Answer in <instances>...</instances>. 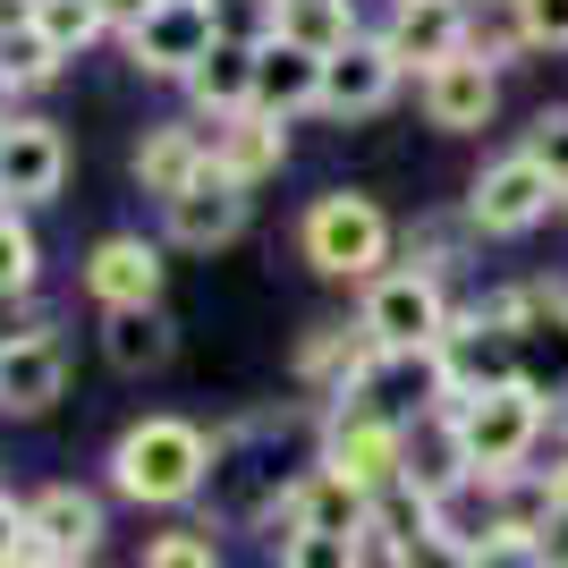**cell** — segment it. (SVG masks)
Returning <instances> with one entry per match:
<instances>
[{"label":"cell","mask_w":568,"mask_h":568,"mask_svg":"<svg viewBox=\"0 0 568 568\" xmlns=\"http://www.w3.org/2000/svg\"><path fill=\"white\" fill-rule=\"evenodd\" d=\"M526 51H568V0H518Z\"/></svg>","instance_id":"4dcf8cb0"},{"label":"cell","mask_w":568,"mask_h":568,"mask_svg":"<svg viewBox=\"0 0 568 568\" xmlns=\"http://www.w3.org/2000/svg\"><path fill=\"white\" fill-rule=\"evenodd\" d=\"M18 551H26V500L0 493V568H18Z\"/></svg>","instance_id":"d6a6232c"},{"label":"cell","mask_w":568,"mask_h":568,"mask_svg":"<svg viewBox=\"0 0 568 568\" xmlns=\"http://www.w3.org/2000/svg\"><path fill=\"white\" fill-rule=\"evenodd\" d=\"M407 458V425L382 416L374 399H332L323 407V467L348 475L356 493H390Z\"/></svg>","instance_id":"5b68a950"},{"label":"cell","mask_w":568,"mask_h":568,"mask_svg":"<svg viewBox=\"0 0 568 568\" xmlns=\"http://www.w3.org/2000/svg\"><path fill=\"white\" fill-rule=\"evenodd\" d=\"M433 356H442V390H450V407H467V399H484V390H509V382H526L518 339L500 332V323H484V314L450 323Z\"/></svg>","instance_id":"30bf717a"},{"label":"cell","mask_w":568,"mask_h":568,"mask_svg":"<svg viewBox=\"0 0 568 568\" xmlns=\"http://www.w3.org/2000/svg\"><path fill=\"white\" fill-rule=\"evenodd\" d=\"M170 221V246H187V255H221L237 230H246V187H230L221 170H204L179 204H162Z\"/></svg>","instance_id":"e0dca14e"},{"label":"cell","mask_w":568,"mask_h":568,"mask_svg":"<svg viewBox=\"0 0 568 568\" xmlns=\"http://www.w3.org/2000/svg\"><path fill=\"white\" fill-rule=\"evenodd\" d=\"M399 77L407 69L382 51V34H356L339 60H323V102H314V111L323 119H374L382 102L399 94Z\"/></svg>","instance_id":"5bb4252c"},{"label":"cell","mask_w":568,"mask_h":568,"mask_svg":"<svg viewBox=\"0 0 568 568\" xmlns=\"http://www.w3.org/2000/svg\"><path fill=\"white\" fill-rule=\"evenodd\" d=\"M144 9H153V0H102V18H111V34H128V26H136Z\"/></svg>","instance_id":"836d02e7"},{"label":"cell","mask_w":568,"mask_h":568,"mask_svg":"<svg viewBox=\"0 0 568 568\" xmlns=\"http://www.w3.org/2000/svg\"><path fill=\"white\" fill-rule=\"evenodd\" d=\"M119 43H128V69L136 77H179L187 85L195 60L221 43V0H153Z\"/></svg>","instance_id":"8992f818"},{"label":"cell","mask_w":568,"mask_h":568,"mask_svg":"<svg viewBox=\"0 0 568 568\" xmlns=\"http://www.w3.org/2000/svg\"><path fill=\"white\" fill-rule=\"evenodd\" d=\"M221 442L187 416H136V425L111 442V493L136 500V509H179L213 484Z\"/></svg>","instance_id":"6da1fadb"},{"label":"cell","mask_w":568,"mask_h":568,"mask_svg":"<svg viewBox=\"0 0 568 568\" xmlns=\"http://www.w3.org/2000/svg\"><path fill=\"white\" fill-rule=\"evenodd\" d=\"M34 26V0H0V34H26Z\"/></svg>","instance_id":"e575fe53"},{"label":"cell","mask_w":568,"mask_h":568,"mask_svg":"<svg viewBox=\"0 0 568 568\" xmlns=\"http://www.w3.org/2000/svg\"><path fill=\"white\" fill-rule=\"evenodd\" d=\"M0 213H9V204H0Z\"/></svg>","instance_id":"f35d334b"},{"label":"cell","mask_w":568,"mask_h":568,"mask_svg":"<svg viewBox=\"0 0 568 568\" xmlns=\"http://www.w3.org/2000/svg\"><path fill=\"white\" fill-rule=\"evenodd\" d=\"M390 568H475V544H458L450 526L433 518L425 535H416V544H399V551H390Z\"/></svg>","instance_id":"f1b7e54d"},{"label":"cell","mask_w":568,"mask_h":568,"mask_svg":"<svg viewBox=\"0 0 568 568\" xmlns=\"http://www.w3.org/2000/svg\"><path fill=\"white\" fill-rule=\"evenodd\" d=\"M544 475H551V500H560V518H568V450H560V458H551V467H544Z\"/></svg>","instance_id":"d590c367"},{"label":"cell","mask_w":568,"mask_h":568,"mask_svg":"<svg viewBox=\"0 0 568 568\" xmlns=\"http://www.w3.org/2000/svg\"><path fill=\"white\" fill-rule=\"evenodd\" d=\"M416 94H425V119L442 128V136H475V128H493V111H500V69L450 60V69H433Z\"/></svg>","instance_id":"ac0fdd59"},{"label":"cell","mask_w":568,"mask_h":568,"mask_svg":"<svg viewBox=\"0 0 568 568\" xmlns=\"http://www.w3.org/2000/svg\"><path fill=\"white\" fill-rule=\"evenodd\" d=\"M34 34H43L60 60H77L85 43L111 34V18H102V0H34Z\"/></svg>","instance_id":"cb8c5ba5"},{"label":"cell","mask_w":568,"mask_h":568,"mask_svg":"<svg viewBox=\"0 0 568 568\" xmlns=\"http://www.w3.org/2000/svg\"><path fill=\"white\" fill-rule=\"evenodd\" d=\"M170 356H179V323H170L162 306H136V314H102V365L128 382L162 374Z\"/></svg>","instance_id":"ffe728a7"},{"label":"cell","mask_w":568,"mask_h":568,"mask_svg":"<svg viewBox=\"0 0 568 568\" xmlns=\"http://www.w3.org/2000/svg\"><path fill=\"white\" fill-rule=\"evenodd\" d=\"M281 43L314 51V60H339L356 43V0H281Z\"/></svg>","instance_id":"603a6c76"},{"label":"cell","mask_w":568,"mask_h":568,"mask_svg":"<svg viewBox=\"0 0 568 568\" xmlns=\"http://www.w3.org/2000/svg\"><path fill=\"white\" fill-rule=\"evenodd\" d=\"M136 568H221V544H213V526H162Z\"/></svg>","instance_id":"4316f807"},{"label":"cell","mask_w":568,"mask_h":568,"mask_svg":"<svg viewBox=\"0 0 568 568\" xmlns=\"http://www.w3.org/2000/svg\"><path fill=\"white\" fill-rule=\"evenodd\" d=\"M213 170L230 179V187H246L255 195L263 179H281V162H288V119H272V111H237V119H213Z\"/></svg>","instance_id":"2e32d148"},{"label":"cell","mask_w":568,"mask_h":568,"mask_svg":"<svg viewBox=\"0 0 568 568\" xmlns=\"http://www.w3.org/2000/svg\"><path fill=\"white\" fill-rule=\"evenodd\" d=\"M484 493V544H535L544 551V535L560 526V500H551V475H500V484H475Z\"/></svg>","instance_id":"d6986e66"},{"label":"cell","mask_w":568,"mask_h":568,"mask_svg":"<svg viewBox=\"0 0 568 568\" xmlns=\"http://www.w3.org/2000/svg\"><path fill=\"white\" fill-rule=\"evenodd\" d=\"M60 187H69V136L51 119L9 111L0 119V204L9 213H43V204H60Z\"/></svg>","instance_id":"ba28073f"},{"label":"cell","mask_w":568,"mask_h":568,"mask_svg":"<svg viewBox=\"0 0 568 568\" xmlns=\"http://www.w3.org/2000/svg\"><path fill=\"white\" fill-rule=\"evenodd\" d=\"M551 204H560V179H551L544 162H526V153H500V162L475 170V187H467V230L526 237V230L551 221Z\"/></svg>","instance_id":"52a82bcc"},{"label":"cell","mask_w":568,"mask_h":568,"mask_svg":"<svg viewBox=\"0 0 568 568\" xmlns=\"http://www.w3.org/2000/svg\"><path fill=\"white\" fill-rule=\"evenodd\" d=\"M43 281V246L26 230V213H0V306H26Z\"/></svg>","instance_id":"484cf974"},{"label":"cell","mask_w":568,"mask_h":568,"mask_svg":"<svg viewBox=\"0 0 568 568\" xmlns=\"http://www.w3.org/2000/svg\"><path fill=\"white\" fill-rule=\"evenodd\" d=\"M560 407H568V399H560Z\"/></svg>","instance_id":"ab89813d"},{"label":"cell","mask_w":568,"mask_h":568,"mask_svg":"<svg viewBox=\"0 0 568 568\" xmlns=\"http://www.w3.org/2000/svg\"><path fill=\"white\" fill-rule=\"evenodd\" d=\"M382 51H390L399 69H416V85H425L433 69L467 60V0H390Z\"/></svg>","instance_id":"8fae6325"},{"label":"cell","mask_w":568,"mask_h":568,"mask_svg":"<svg viewBox=\"0 0 568 568\" xmlns=\"http://www.w3.org/2000/svg\"><path fill=\"white\" fill-rule=\"evenodd\" d=\"M26 535H34L51 560L85 568L102 551V535H111V518H102V500L85 493V484H43V493H26Z\"/></svg>","instance_id":"4fadbf2b"},{"label":"cell","mask_w":568,"mask_h":568,"mask_svg":"<svg viewBox=\"0 0 568 568\" xmlns=\"http://www.w3.org/2000/svg\"><path fill=\"white\" fill-rule=\"evenodd\" d=\"M187 102H195L204 119H237V111H255V43H230V34H221V43L195 60Z\"/></svg>","instance_id":"44dd1931"},{"label":"cell","mask_w":568,"mask_h":568,"mask_svg":"<svg viewBox=\"0 0 568 568\" xmlns=\"http://www.w3.org/2000/svg\"><path fill=\"white\" fill-rule=\"evenodd\" d=\"M560 204H568V187H560Z\"/></svg>","instance_id":"74e56055"},{"label":"cell","mask_w":568,"mask_h":568,"mask_svg":"<svg viewBox=\"0 0 568 568\" xmlns=\"http://www.w3.org/2000/svg\"><path fill=\"white\" fill-rule=\"evenodd\" d=\"M281 551V568H365V535H288V544H272Z\"/></svg>","instance_id":"83f0119b"},{"label":"cell","mask_w":568,"mask_h":568,"mask_svg":"<svg viewBox=\"0 0 568 568\" xmlns=\"http://www.w3.org/2000/svg\"><path fill=\"white\" fill-rule=\"evenodd\" d=\"M475 568H551V551H535V544H475Z\"/></svg>","instance_id":"1f68e13d"},{"label":"cell","mask_w":568,"mask_h":568,"mask_svg":"<svg viewBox=\"0 0 568 568\" xmlns=\"http://www.w3.org/2000/svg\"><path fill=\"white\" fill-rule=\"evenodd\" d=\"M450 288H442V272L433 263H399V272H382V281H365V314H356V332L374 339V348L407 356V348H442V332H450Z\"/></svg>","instance_id":"277c9868"},{"label":"cell","mask_w":568,"mask_h":568,"mask_svg":"<svg viewBox=\"0 0 568 568\" xmlns=\"http://www.w3.org/2000/svg\"><path fill=\"white\" fill-rule=\"evenodd\" d=\"M297 246H306V263L323 281H382V263H390V213L356 187H332V195L306 204Z\"/></svg>","instance_id":"7a4b0ae2"},{"label":"cell","mask_w":568,"mask_h":568,"mask_svg":"<svg viewBox=\"0 0 568 568\" xmlns=\"http://www.w3.org/2000/svg\"><path fill=\"white\" fill-rule=\"evenodd\" d=\"M551 568H568V560H551Z\"/></svg>","instance_id":"8d00e7d4"},{"label":"cell","mask_w":568,"mask_h":568,"mask_svg":"<svg viewBox=\"0 0 568 568\" xmlns=\"http://www.w3.org/2000/svg\"><path fill=\"white\" fill-rule=\"evenodd\" d=\"M128 170H136V187L153 195V204H179V195L213 170V144H204L195 119H162V128H144V136H136V162H128Z\"/></svg>","instance_id":"9a60e30c"},{"label":"cell","mask_w":568,"mask_h":568,"mask_svg":"<svg viewBox=\"0 0 568 568\" xmlns=\"http://www.w3.org/2000/svg\"><path fill=\"white\" fill-rule=\"evenodd\" d=\"M60 399H69V339L9 332L0 339V416H51Z\"/></svg>","instance_id":"7c38bea8"},{"label":"cell","mask_w":568,"mask_h":568,"mask_svg":"<svg viewBox=\"0 0 568 568\" xmlns=\"http://www.w3.org/2000/svg\"><path fill=\"white\" fill-rule=\"evenodd\" d=\"M458 416V442H467V467H475V484H500V475H518L526 467V450L544 442V382L526 374V382H509V390H484V399H467V407H450Z\"/></svg>","instance_id":"3957f363"},{"label":"cell","mask_w":568,"mask_h":568,"mask_svg":"<svg viewBox=\"0 0 568 568\" xmlns=\"http://www.w3.org/2000/svg\"><path fill=\"white\" fill-rule=\"evenodd\" d=\"M60 69H69V60H60L34 26H26V34H0V94H43Z\"/></svg>","instance_id":"d4e9b609"},{"label":"cell","mask_w":568,"mask_h":568,"mask_svg":"<svg viewBox=\"0 0 568 568\" xmlns=\"http://www.w3.org/2000/svg\"><path fill=\"white\" fill-rule=\"evenodd\" d=\"M323 102V60L314 51H288V43H263L255 51V111L272 119H297Z\"/></svg>","instance_id":"7402d4cb"},{"label":"cell","mask_w":568,"mask_h":568,"mask_svg":"<svg viewBox=\"0 0 568 568\" xmlns=\"http://www.w3.org/2000/svg\"><path fill=\"white\" fill-rule=\"evenodd\" d=\"M526 162H544L551 179L568 187V102H551V111H535V128H526V144H518Z\"/></svg>","instance_id":"f546056e"},{"label":"cell","mask_w":568,"mask_h":568,"mask_svg":"<svg viewBox=\"0 0 568 568\" xmlns=\"http://www.w3.org/2000/svg\"><path fill=\"white\" fill-rule=\"evenodd\" d=\"M77 281H85V297H94L102 314H136V306H162L170 263L144 230H111V237L85 246V272H77Z\"/></svg>","instance_id":"9c48e42d"}]
</instances>
